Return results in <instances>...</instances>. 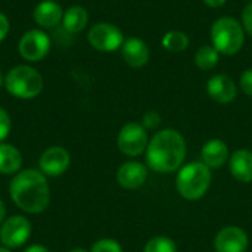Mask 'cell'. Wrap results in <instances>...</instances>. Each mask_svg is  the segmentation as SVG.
I'll list each match as a JSON object with an SVG mask.
<instances>
[{
  "label": "cell",
  "instance_id": "obj_19",
  "mask_svg": "<svg viewBox=\"0 0 252 252\" xmlns=\"http://www.w3.org/2000/svg\"><path fill=\"white\" fill-rule=\"evenodd\" d=\"M87 22H89V13L81 6H71L69 9H66L63 12L62 25H63L65 31H68L71 34H77V32L83 31L86 28Z\"/></svg>",
  "mask_w": 252,
  "mask_h": 252
},
{
  "label": "cell",
  "instance_id": "obj_7",
  "mask_svg": "<svg viewBox=\"0 0 252 252\" xmlns=\"http://www.w3.org/2000/svg\"><path fill=\"white\" fill-rule=\"evenodd\" d=\"M118 149L127 157H139L142 155L149 145L146 128L139 123L126 124L118 133Z\"/></svg>",
  "mask_w": 252,
  "mask_h": 252
},
{
  "label": "cell",
  "instance_id": "obj_9",
  "mask_svg": "<svg viewBox=\"0 0 252 252\" xmlns=\"http://www.w3.org/2000/svg\"><path fill=\"white\" fill-rule=\"evenodd\" d=\"M18 50L25 61L38 62L50 50V37L41 30H30L21 37Z\"/></svg>",
  "mask_w": 252,
  "mask_h": 252
},
{
  "label": "cell",
  "instance_id": "obj_25",
  "mask_svg": "<svg viewBox=\"0 0 252 252\" xmlns=\"http://www.w3.org/2000/svg\"><path fill=\"white\" fill-rule=\"evenodd\" d=\"M12 123H10V117L9 114L0 106V143L7 137L9 131H10Z\"/></svg>",
  "mask_w": 252,
  "mask_h": 252
},
{
  "label": "cell",
  "instance_id": "obj_31",
  "mask_svg": "<svg viewBox=\"0 0 252 252\" xmlns=\"http://www.w3.org/2000/svg\"><path fill=\"white\" fill-rule=\"evenodd\" d=\"M4 217H6V207H4V202L0 199V224L4 221Z\"/></svg>",
  "mask_w": 252,
  "mask_h": 252
},
{
  "label": "cell",
  "instance_id": "obj_26",
  "mask_svg": "<svg viewBox=\"0 0 252 252\" xmlns=\"http://www.w3.org/2000/svg\"><path fill=\"white\" fill-rule=\"evenodd\" d=\"M241 24H242V27L245 30V34L252 37V1L244 7V10H242V22Z\"/></svg>",
  "mask_w": 252,
  "mask_h": 252
},
{
  "label": "cell",
  "instance_id": "obj_15",
  "mask_svg": "<svg viewBox=\"0 0 252 252\" xmlns=\"http://www.w3.org/2000/svg\"><path fill=\"white\" fill-rule=\"evenodd\" d=\"M202 162L208 168H220L229 161V146L220 140V139H211L208 140L201 151Z\"/></svg>",
  "mask_w": 252,
  "mask_h": 252
},
{
  "label": "cell",
  "instance_id": "obj_34",
  "mask_svg": "<svg viewBox=\"0 0 252 252\" xmlns=\"http://www.w3.org/2000/svg\"><path fill=\"white\" fill-rule=\"evenodd\" d=\"M1 84H4V78H3V75L0 72V87H1Z\"/></svg>",
  "mask_w": 252,
  "mask_h": 252
},
{
  "label": "cell",
  "instance_id": "obj_32",
  "mask_svg": "<svg viewBox=\"0 0 252 252\" xmlns=\"http://www.w3.org/2000/svg\"><path fill=\"white\" fill-rule=\"evenodd\" d=\"M69 252H87L84 248H74V250H71Z\"/></svg>",
  "mask_w": 252,
  "mask_h": 252
},
{
  "label": "cell",
  "instance_id": "obj_21",
  "mask_svg": "<svg viewBox=\"0 0 252 252\" xmlns=\"http://www.w3.org/2000/svg\"><path fill=\"white\" fill-rule=\"evenodd\" d=\"M220 53L213 46H201L195 53V65L202 71H210L217 66Z\"/></svg>",
  "mask_w": 252,
  "mask_h": 252
},
{
  "label": "cell",
  "instance_id": "obj_30",
  "mask_svg": "<svg viewBox=\"0 0 252 252\" xmlns=\"http://www.w3.org/2000/svg\"><path fill=\"white\" fill-rule=\"evenodd\" d=\"M24 252H49V250L46 247H43V245H31Z\"/></svg>",
  "mask_w": 252,
  "mask_h": 252
},
{
  "label": "cell",
  "instance_id": "obj_1",
  "mask_svg": "<svg viewBox=\"0 0 252 252\" xmlns=\"http://www.w3.org/2000/svg\"><path fill=\"white\" fill-rule=\"evenodd\" d=\"M9 193L18 208L30 214H38L49 207L50 188L46 176L38 170H22L9 185Z\"/></svg>",
  "mask_w": 252,
  "mask_h": 252
},
{
  "label": "cell",
  "instance_id": "obj_18",
  "mask_svg": "<svg viewBox=\"0 0 252 252\" xmlns=\"http://www.w3.org/2000/svg\"><path fill=\"white\" fill-rule=\"evenodd\" d=\"M22 167L21 152L7 143H0V173L1 174H16Z\"/></svg>",
  "mask_w": 252,
  "mask_h": 252
},
{
  "label": "cell",
  "instance_id": "obj_16",
  "mask_svg": "<svg viewBox=\"0 0 252 252\" xmlns=\"http://www.w3.org/2000/svg\"><path fill=\"white\" fill-rule=\"evenodd\" d=\"M32 16L38 27L53 28L59 22H62L63 12H62V7L55 0H44L35 6Z\"/></svg>",
  "mask_w": 252,
  "mask_h": 252
},
{
  "label": "cell",
  "instance_id": "obj_20",
  "mask_svg": "<svg viewBox=\"0 0 252 252\" xmlns=\"http://www.w3.org/2000/svg\"><path fill=\"white\" fill-rule=\"evenodd\" d=\"M189 43L190 41H189L188 34L183 32V31H177V30L165 32L162 40H161L162 47L167 52H173V53H179V52L186 50L189 47Z\"/></svg>",
  "mask_w": 252,
  "mask_h": 252
},
{
  "label": "cell",
  "instance_id": "obj_17",
  "mask_svg": "<svg viewBox=\"0 0 252 252\" xmlns=\"http://www.w3.org/2000/svg\"><path fill=\"white\" fill-rule=\"evenodd\" d=\"M229 168L232 176L242 183L252 182V152L248 149H238L229 158Z\"/></svg>",
  "mask_w": 252,
  "mask_h": 252
},
{
  "label": "cell",
  "instance_id": "obj_27",
  "mask_svg": "<svg viewBox=\"0 0 252 252\" xmlns=\"http://www.w3.org/2000/svg\"><path fill=\"white\" fill-rule=\"evenodd\" d=\"M241 89L245 94L248 96H252V68H248L245 69L242 74H241Z\"/></svg>",
  "mask_w": 252,
  "mask_h": 252
},
{
  "label": "cell",
  "instance_id": "obj_29",
  "mask_svg": "<svg viewBox=\"0 0 252 252\" xmlns=\"http://www.w3.org/2000/svg\"><path fill=\"white\" fill-rule=\"evenodd\" d=\"M208 7H213V9H217V7H221L226 4L227 0H202Z\"/></svg>",
  "mask_w": 252,
  "mask_h": 252
},
{
  "label": "cell",
  "instance_id": "obj_13",
  "mask_svg": "<svg viewBox=\"0 0 252 252\" xmlns=\"http://www.w3.org/2000/svg\"><path fill=\"white\" fill-rule=\"evenodd\" d=\"M121 56L124 62L131 68H143L149 62L151 50L149 46L137 37L124 40L121 46Z\"/></svg>",
  "mask_w": 252,
  "mask_h": 252
},
{
  "label": "cell",
  "instance_id": "obj_3",
  "mask_svg": "<svg viewBox=\"0 0 252 252\" xmlns=\"http://www.w3.org/2000/svg\"><path fill=\"white\" fill-rule=\"evenodd\" d=\"M213 47L224 56L236 55L245 43V30L242 24L232 16H221L211 27Z\"/></svg>",
  "mask_w": 252,
  "mask_h": 252
},
{
  "label": "cell",
  "instance_id": "obj_6",
  "mask_svg": "<svg viewBox=\"0 0 252 252\" xmlns=\"http://www.w3.org/2000/svg\"><path fill=\"white\" fill-rule=\"evenodd\" d=\"M87 40L90 46L99 52H115L121 49L124 43V34L114 24L99 22L89 30Z\"/></svg>",
  "mask_w": 252,
  "mask_h": 252
},
{
  "label": "cell",
  "instance_id": "obj_10",
  "mask_svg": "<svg viewBox=\"0 0 252 252\" xmlns=\"http://www.w3.org/2000/svg\"><path fill=\"white\" fill-rule=\"evenodd\" d=\"M69 164H71L69 152L62 146H52L46 149L38 161L40 171L44 176H50V177H58L63 174L68 170Z\"/></svg>",
  "mask_w": 252,
  "mask_h": 252
},
{
  "label": "cell",
  "instance_id": "obj_33",
  "mask_svg": "<svg viewBox=\"0 0 252 252\" xmlns=\"http://www.w3.org/2000/svg\"><path fill=\"white\" fill-rule=\"evenodd\" d=\"M0 252H10V250L6 248V247H0Z\"/></svg>",
  "mask_w": 252,
  "mask_h": 252
},
{
  "label": "cell",
  "instance_id": "obj_2",
  "mask_svg": "<svg viewBox=\"0 0 252 252\" xmlns=\"http://www.w3.org/2000/svg\"><path fill=\"white\" fill-rule=\"evenodd\" d=\"M186 157L185 137L173 128L158 131L146 149V161L151 170L168 174L179 170Z\"/></svg>",
  "mask_w": 252,
  "mask_h": 252
},
{
  "label": "cell",
  "instance_id": "obj_24",
  "mask_svg": "<svg viewBox=\"0 0 252 252\" xmlns=\"http://www.w3.org/2000/svg\"><path fill=\"white\" fill-rule=\"evenodd\" d=\"M161 124V115L155 111H148L142 117V126L146 130H154Z\"/></svg>",
  "mask_w": 252,
  "mask_h": 252
},
{
  "label": "cell",
  "instance_id": "obj_12",
  "mask_svg": "<svg viewBox=\"0 0 252 252\" xmlns=\"http://www.w3.org/2000/svg\"><path fill=\"white\" fill-rule=\"evenodd\" d=\"M207 93L210 94V97L213 100L226 105V103H230L236 99L238 86L230 77H227L224 74H217L208 80Z\"/></svg>",
  "mask_w": 252,
  "mask_h": 252
},
{
  "label": "cell",
  "instance_id": "obj_5",
  "mask_svg": "<svg viewBox=\"0 0 252 252\" xmlns=\"http://www.w3.org/2000/svg\"><path fill=\"white\" fill-rule=\"evenodd\" d=\"M4 87L18 99H32L43 90V77L32 66L18 65L6 74Z\"/></svg>",
  "mask_w": 252,
  "mask_h": 252
},
{
  "label": "cell",
  "instance_id": "obj_23",
  "mask_svg": "<svg viewBox=\"0 0 252 252\" xmlns=\"http://www.w3.org/2000/svg\"><path fill=\"white\" fill-rule=\"evenodd\" d=\"M90 252H123L121 245L114 239H99L93 244Z\"/></svg>",
  "mask_w": 252,
  "mask_h": 252
},
{
  "label": "cell",
  "instance_id": "obj_28",
  "mask_svg": "<svg viewBox=\"0 0 252 252\" xmlns=\"http://www.w3.org/2000/svg\"><path fill=\"white\" fill-rule=\"evenodd\" d=\"M9 19H7V16L4 15V13H1L0 12V41H3L4 38H6V35H7V32H9Z\"/></svg>",
  "mask_w": 252,
  "mask_h": 252
},
{
  "label": "cell",
  "instance_id": "obj_11",
  "mask_svg": "<svg viewBox=\"0 0 252 252\" xmlns=\"http://www.w3.org/2000/svg\"><path fill=\"white\" fill-rule=\"evenodd\" d=\"M248 245L250 239L247 232L238 226L223 227L214 239V248L217 252H245Z\"/></svg>",
  "mask_w": 252,
  "mask_h": 252
},
{
  "label": "cell",
  "instance_id": "obj_8",
  "mask_svg": "<svg viewBox=\"0 0 252 252\" xmlns=\"http://www.w3.org/2000/svg\"><path fill=\"white\" fill-rule=\"evenodd\" d=\"M31 236V223L22 216H12L1 223L0 242L9 250L22 247Z\"/></svg>",
  "mask_w": 252,
  "mask_h": 252
},
{
  "label": "cell",
  "instance_id": "obj_14",
  "mask_svg": "<svg viewBox=\"0 0 252 252\" xmlns=\"http://www.w3.org/2000/svg\"><path fill=\"white\" fill-rule=\"evenodd\" d=\"M146 179H148V170L142 162L137 161L124 162L117 171V180L120 186L128 190L142 188Z\"/></svg>",
  "mask_w": 252,
  "mask_h": 252
},
{
  "label": "cell",
  "instance_id": "obj_22",
  "mask_svg": "<svg viewBox=\"0 0 252 252\" xmlns=\"http://www.w3.org/2000/svg\"><path fill=\"white\" fill-rule=\"evenodd\" d=\"M143 252H177V245L171 238L155 236L148 241Z\"/></svg>",
  "mask_w": 252,
  "mask_h": 252
},
{
  "label": "cell",
  "instance_id": "obj_4",
  "mask_svg": "<svg viewBox=\"0 0 252 252\" xmlns=\"http://www.w3.org/2000/svg\"><path fill=\"white\" fill-rule=\"evenodd\" d=\"M211 179V168H208L202 161L190 162L179 170L176 188L185 199L196 201L208 192Z\"/></svg>",
  "mask_w": 252,
  "mask_h": 252
}]
</instances>
